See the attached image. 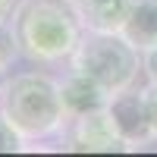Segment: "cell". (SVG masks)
<instances>
[{
    "mask_svg": "<svg viewBox=\"0 0 157 157\" xmlns=\"http://www.w3.org/2000/svg\"><path fill=\"white\" fill-rule=\"evenodd\" d=\"M10 29L19 54L29 60L54 63L72 57L85 25L72 0H19L13 6Z\"/></svg>",
    "mask_w": 157,
    "mask_h": 157,
    "instance_id": "cell-1",
    "label": "cell"
},
{
    "mask_svg": "<svg viewBox=\"0 0 157 157\" xmlns=\"http://www.w3.org/2000/svg\"><path fill=\"white\" fill-rule=\"evenodd\" d=\"M0 113L25 138H50L66 126V110L60 98V82L44 72H19L0 88Z\"/></svg>",
    "mask_w": 157,
    "mask_h": 157,
    "instance_id": "cell-2",
    "label": "cell"
},
{
    "mask_svg": "<svg viewBox=\"0 0 157 157\" xmlns=\"http://www.w3.org/2000/svg\"><path fill=\"white\" fill-rule=\"evenodd\" d=\"M72 69L98 82L104 91H123L138 75V47L123 38V32H88L72 50Z\"/></svg>",
    "mask_w": 157,
    "mask_h": 157,
    "instance_id": "cell-3",
    "label": "cell"
},
{
    "mask_svg": "<svg viewBox=\"0 0 157 157\" xmlns=\"http://www.w3.org/2000/svg\"><path fill=\"white\" fill-rule=\"evenodd\" d=\"M107 116H110L113 129L120 132V138L129 148H145L148 141H154V129H151V116H148V107H145V94L135 91L132 85L116 91V94H110Z\"/></svg>",
    "mask_w": 157,
    "mask_h": 157,
    "instance_id": "cell-4",
    "label": "cell"
},
{
    "mask_svg": "<svg viewBox=\"0 0 157 157\" xmlns=\"http://www.w3.org/2000/svg\"><path fill=\"white\" fill-rule=\"evenodd\" d=\"M69 148L72 151H126L129 145L113 129L107 110H101V113H88V116L72 120Z\"/></svg>",
    "mask_w": 157,
    "mask_h": 157,
    "instance_id": "cell-5",
    "label": "cell"
},
{
    "mask_svg": "<svg viewBox=\"0 0 157 157\" xmlns=\"http://www.w3.org/2000/svg\"><path fill=\"white\" fill-rule=\"evenodd\" d=\"M60 98H63L66 120H78V116L107 110L110 91H104L98 82H91L88 75H82V72L72 69V75L66 78V82H60Z\"/></svg>",
    "mask_w": 157,
    "mask_h": 157,
    "instance_id": "cell-6",
    "label": "cell"
},
{
    "mask_svg": "<svg viewBox=\"0 0 157 157\" xmlns=\"http://www.w3.org/2000/svg\"><path fill=\"white\" fill-rule=\"evenodd\" d=\"M120 32L138 54L157 47V0H132Z\"/></svg>",
    "mask_w": 157,
    "mask_h": 157,
    "instance_id": "cell-7",
    "label": "cell"
},
{
    "mask_svg": "<svg viewBox=\"0 0 157 157\" xmlns=\"http://www.w3.org/2000/svg\"><path fill=\"white\" fill-rule=\"evenodd\" d=\"M88 32H120L132 0H72Z\"/></svg>",
    "mask_w": 157,
    "mask_h": 157,
    "instance_id": "cell-8",
    "label": "cell"
},
{
    "mask_svg": "<svg viewBox=\"0 0 157 157\" xmlns=\"http://www.w3.org/2000/svg\"><path fill=\"white\" fill-rule=\"evenodd\" d=\"M22 141H25V138L10 126L6 116L0 113V154H13V151H19V148H22Z\"/></svg>",
    "mask_w": 157,
    "mask_h": 157,
    "instance_id": "cell-9",
    "label": "cell"
},
{
    "mask_svg": "<svg viewBox=\"0 0 157 157\" xmlns=\"http://www.w3.org/2000/svg\"><path fill=\"white\" fill-rule=\"evenodd\" d=\"M16 50H19V47H16V38H13V29L3 22V25H0V72L13 63Z\"/></svg>",
    "mask_w": 157,
    "mask_h": 157,
    "instance_id": "cell-10",
    "label": "cell"
},
{
    "mask_svg": "<svg viewBox=\"0 0 157 157\" xmlns=\"http://www.w3.org/2000/svg\"><path fill=\"white\" fill-rule=\"evenodd\" d=\"M141 94H145V107H148L151 129H154V138H157V82H151L148 88H141Z\"/></svg>",
    "mask_w": 157,
    "mask_h": 157,
    "instance_id": "cell-11",
    "label": "cell"
},
{
    "mask_svg": "<svg viewBox=\"0 0 157 157\" xmlns=\"http://www.w3.org/2000/svg\"><path fill=\"white\" fill-rule=\"evenodd\" d=\"M141 69L148 72V78H151V82H157V47L141 50Z\"/></svg>",
    "mask_w": 157,
    "mask_h": 157,
    "instance_id": "cell-12",
    "label": "cell"
},
{
    "mask_svg": "<svg viewBox=\"0 0 157 157\" xmlns=\"http://www.w3.org/2000/svg\"><path fill=\"white\" fill-rule=\"evenodd\" d=\"M13 6H16V0H0V25H3V22H10Z\"/></svg>",
    "mask_w": 157,
    "mask_h": 157,
    "instance_id": "cell-13",
    "label": "cell"
}]
</instances>
